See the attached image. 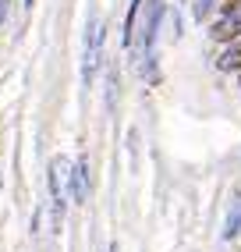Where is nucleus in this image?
<instances>
[{"label": "nucleus", "mask_w": 241, "mask_h": 252, "mask_svg": "<svg viewBox=\"0 0 241 252\" xmlns=\"http://www.w3.org/2000/svg\"><path fill=\"white\" fill-rule=\"evenodd\" d=\"M60 160H54L50 163V171H46V181H50V206H54V227L60 231V224H64V210H67V203H64V189H60Z\"/></svg>", "instance_id": "nucleus-3"}, {"label": "nucleus", "mask_w": 241, "mask_h": 252, "mask_svg": "<svg viewBox=\"0 0 241 252\" xmlns=\"http://www.w3.org/2000/svg\"><path fill=\"white\" fill-rule=\"evenodd\" d=\"M110 252H117V245H110Z\"/></svg>", "instance_id": "nucleus-11"}, {"label": "nucleus", "mask_w": 241, "mask_h": 252, "mask_svg": "<svg viewBox=\"0 0 241 252\" xmlns=\"http://www.w3.org/2000/svg\"><path fill=\"white\" fill-rule=\"evenodd\" d=\"M139 11H142V0H131V7H128V14H124V46L131 43V36H135V22H139Z\"/></svg>", "instance_id": "nucleus-6"}, {"label": "nucleus", "mask_w": 241, "mask_h": 252, "mask_svg": "<svg viewBox=\"0 0 241 252\" xmlns=\"http://www.w3.org/2000/svg\"><path fill=\"white\" fill-rule=\"evenodd\" d=\"M71 199L78 206L89 203V160H78L71 167Z\"/></svg>", "instance_id": "nucleus-4"}, {"label": "nucleus", "mask_w": 241, "mask_h": 252, "mask_svg": "<svg viewBox=\"0 0 241 252\" xmlns=\"http://www.w3.org/2000/svg\"><path fill=\"white\" fill-rule=\"evenodd\" d=\"M238 234H241V195L231 199L227 220H223V238H238Z\"/></svg>", "instance_id": "nucleus-5"}, {"label": "nucleus", "mask_w": 241, "mask_h": 252, "mask_svg": "<svg viewBox=\"0 0 241 252\" xmlns=\"http://www.w3.org/2000/svg\"><path fill=\"white\" fill-rule=\"evenodd\" d=\"M7 18H11V0H0V29L7 25Z\"/></svg>", "instance_id": "nucleus-9"}, {"label": "nucleus", "mask_w": 241, "mask_h": 252, "mask_svg": "<svg viewBox=\"0 0 241 252\" xmlns=\"http://www.w3.org/2000/svg\"><path fill=\"white\" fill-rule=\"evenodd\" d=\"M32 4H36V0H25V7H32Z\"/></svg>", "instance_id": "nucleus-10"}, {"label": "nucleus", "mask_w": 241, "mask_h": 252, "mask_svg": "<svg viewBox=\"0 0 241 252\" xmlns=\"http://www.w3.org/2000/svg\"><path fill=\"white\" fill-rule=\"evenodd\" d=\"M99 61H103V25L92 18L89 32H85V61H82V82L92 86V78L99 71Z\"/></svg>", "instance_id": "nucleus-1"}, {"label": "nucleus", "mask_w": 241, "mask_h": 252, "mask_svg": "<svg viewBox=\"0 0 241 252\" xmlns=\"http://www.w3.org/2000/svg\"><path fill=\"white\" fill-rule=\"evenodd\" d=\"M210 11H213V0H195V18H199V22H202Z\"/></svg>", "instance_id": "nucleus-8"}, {"label": "nucleus", "mask_w": 241, "mask_h": 252, "mask_svg": "<svg viewBox=\"0 0 241 252\" xmlns=\"http://www.w3.org/2000/svg\"><path fill=\"white\" fill-rule=\"evenodd\" d=\"M163 0H149V14H146V22H142V57H152V43H156L160 36V22H163Z\"/></svg>", "instance_id": "nucleus-2"}, {"label": "nucleus", "mask_w": 241, "mask_h": 252, "mask_svg": "<svg viewBox=\"0 0 241 252\" xmlns=\"http://www.w3.org/2000/svg\"><path fill=\"white\" fill-rule=\"evenodd\" d=\"M238 57H241L238 50H223V57H220V68H223V71H227V68H238Z\"/></svg>", "instance_id": "nucleus-7"}]
</instances>
